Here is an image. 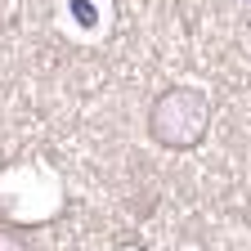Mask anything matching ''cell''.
I'll return each instance as SVG.
<instances>
[{"label": "cell", "instance_id": "cell-1", "mask_svg": "<svg viewBox=\"0 0 251 251\" xmlns=\"http://www.w3.org/2000/svg\"><path fill=\"white\" fill-rule=\"evenodd\" d=\"M211 117H215V103H211L206 90H198V85H166L148 103L144 130L166 152H193L211 135Z\"/></svg>", "mask_w": 251, "mask_h": 251}]
</instances>
